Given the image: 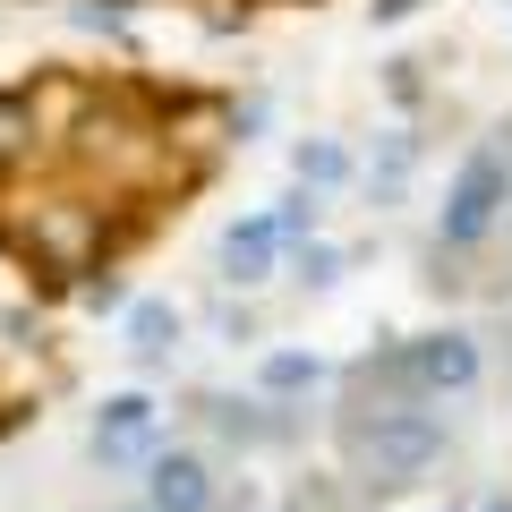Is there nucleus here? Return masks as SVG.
<instances>
[{"label": "nucleus", "instance_id": "11", "mask_svg": "<svg viewBox=\"0 0 512 512\" xmlns=\"http://www.w3.org/2000/svg\"><path fill=\"white\" fill-rule=\"evenodd\" d=\"M265 214H274L282 256H291L299 239H316V222H325V197H316V188H291V197H282V205H265Z\"/></svg>", "mask_w": 512, "mask_h": 512}, {"label": "nucleus", "instance_id": "10", "mask_svg": "<svg viewBox=\"0 0 512 512\" xmlns=\"http://www.w3.org/2000/svg\"><path fill=\"white\" fill-rule=\"evenodd\" d=\"M43 120H35V94H0V171H18L35 154Z\"/></svg>", "mask_w": 512, "mask_h": 512}, {"label": "nucleus", "instance_id": "6", "mask_svg": "<svg viewBox=\"0 0 512 512\" xmlns=\"http://www.w3.org/2000/svg\"><path fill=\"white\" fill-rule=\"evenodd\" d=\"M274 265H282V231H274V214H239L231 231H222V248H214V274L231 282V291L274 282Z\"/></svg>", "mask_w": 512, "mask_h": 512}, {"label": "nucleus", "instance_id": "17", "mask_svg": "<svg viewBox=\"0 0 512 512\" xmlns=\"http://www.w3.org/2000/svg\"><path fill=\"white\" fill-rule=\"evenodd\" d=\"M128 512H154V504H128Z\"/></svg>", "mask_w": 512, "mask_h": 512}, {"label": "nucleus", "instance_id": "7", "mask_svg": "<svg viewBox=\"0 0 512 512\" xmlns=\"http://www.w3.org/2000/svg\"><path fill=\"white\" fill-rule=\"evenodd\" d=\"M128 325H120V342H128V359H146V367H163L171 350H180V333H188V316L171 308V299H128Z\"/></svg>", "mask_w": 512, "mask_h": 512}, {"label": "nucleus", "instance_id": "13", "mask_svg": "<svg viewBox=\"0 0 512 512\" xmlns=\"http://www.w3.org/2000/svg\"><path fill=\"white\" fill-rule=\"evenodd\" d=\"M410 163H419V154H410V137H393V146H384V171H376V197H402Z\"/></svg>", "mask_w": 512, "mask_h": 512}, {"label": "nucleus", "instance_id": "12", "mask_svg": "<svg viewBox=\"0 0 512 512\" xmlns=\"http://www.w3.org/2000/svg\"><path fill=\"white\" fill-rule=\"evenodd\" d=\"M342 265H350V256L325 248V239H299V248H291V282H299V291H333V282H342Z\"/></svg>", "mask_w": 512, "mask_h": 512}, {"label": "nucleus", "instance_id": "18", "mask_svg": "<svg viewBox=\"0 0 512 512\" xmlns=\"http://www.w3.org/2000/svg\"><path fill=\"white\" fill-rule=\"evenodd\" d=\"M444 512H453V504H444Z\"/></svg>", "mask_w": 512, "mask_h": 512}, {"label": "nucleus", "instance_id": "4", "mask_svg": "<svg viewBox=\"0 0 512 512\" xmlns=\"http://www.w3.org/2000/svg\"><path fill=\"white\" fill-rule=\"evenodd\" d=\"M154 436H163V410H154V393H111L103 410H94V461L103 470H146Z\"/></svg>", "mask_w": 512, "mask_h": 512}, {"label": "nucleus", "instance_id": "1", "mask_svg": "<svg viewBox=\"0 0 512 512\" xmlns=\"http://www.w3.org/2000/svg\"><path fill=\"white\" fill-rule=\"evenodd\" d=\"M350 453H359V478L367 487H410L444 461V419L427 402H384L350 427Z\"/></svg>", "mask_w": 512, "mask_h": 512}, {"label": "nucleus", "instance_id": "2", "mask_svg": "<svg viewBox=\"0 0 512 512\" xmlns=\"http://www.w3.org/2000/svg\"><path fill=\"white\" fill-rule=\"evenodd\" d=\"M512 214V163L504 146H478L470 163L453 171V188H444V214H436V248H478V239L495 231V222Z\"/></svg>", "mask_w": 512, "mask_h": 512}, {"label": "nucleus", "instance_id": "16", "mask_svg": "<svg viewBox=\"0 0 512 512\" xmlns=\"http://www.w3.org/2000/svg\"><path fill=\"white\" fill-rule=\"evenodd\" d=\"M478 512H512V495H487V504H478Z\"/></svg>", "mask_w": 512, "mask_h": 512}, {"label": "nucleus", "instance_id": "15", "mask_svg": "<svg viewBox=\"0 0 512 512\" xmlns=\"http://www.w3.org/2000/svg\"><path fill=\"white\" fill-rule=\"evenodd\" d=\"M410 9H419V0H367V18H376V26H402Z\"/></svg>", "mask_w": 512, "mask_h": 512}, {"label": "nucleus", "instance_id": "3", "mask_svg": "<svg viewBox=\"0 0 512 512\" xmlns=\"http://www.w3.org/2000/svg\"><path fill=\"white\" fill-rule=\"evenodd\" d=\"M402 376L419 402H444V393H470L478 376H487V359H478V333L444 325V333H419V342H402Z\"/></svg>", "mask_w": 512, "mask_h": 512}, {"label": "nucleus", "instance_id": "9", "mask_svg": "<svg viewBox=\"0 0 512 512\" xmlns=\"http://www.w3.org/2000/svg\"><path fill=\"white\" fill-rule=\"evenodd\" d=\"M291 180H299V188H316V197H325V188H342V180H350L342 137H299V146H291Z\"/></svg>", "mask_w": 512, "mask_h": 512}, {"label": "nucleus", "instance_id": "5", "mask_svg": "<svg viewBox=\"0 0 512 512\" xmlns=\"http://www.w3.org/2000/svg\"><path fill=\"white\" fill-rule=\"evenodd\" d=\"M146 504L154 512H214L222 504V478L205 453L171 444V453H146Z\"/></svg>", "mask_w": 512, "mask_h": 512}, {"label": "nucleus", "instance_id": "14", "mask_svg": "<svg viewBox=\"0 0 512 512\" xmlns=\"http://www.w3.org/2000/svg\"><path fill=\"white\" fill-rule=\"evenodd\" d=\"M77 299H86L94 316H111V308H128V282H111V274L103 282H77Z\"/></svg>", "mask_w": 512, "mask_h": 512}, {"label": "nucleus", "instance_id": "8", "mask_svg": "<svg viewBox=\"0 0 512 512\" xmlns=\"http://www.w3.org/2000/svg\"><path fill=\"white\" fill-rule=\"evenodd\" d=\"M316 384H325V359L316 350H265V367H256V393L265 402H299Z\"/></svg>", "mask_w": 512, "mask_h": 512}]
</instances>
